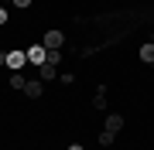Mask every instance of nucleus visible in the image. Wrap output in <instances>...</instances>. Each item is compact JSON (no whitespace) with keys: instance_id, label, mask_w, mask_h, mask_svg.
<instances>
[{"instance_id":"nucleus-14","label":"nucleus","mask_w":154,"mask_h":150,"mask_svg":"<svg viewBox=\"0 0 154 150\" xmlns=\"http://www.w3.org/2000/svg\"><path fill=\"white\" fill-rule=\"evenodd\" d=\"M69 150H86V147H82V143H72V147H69Z\"/></svg>"},{"instance_id":"nucleus-6","label":"nucleus","mask_w":154,"mask_h":150,"mask_svg":"<svg viewBox=\"0 0 154 150\" xmlns=\"http://www.w3.org/2000/svg\"><path fill=\"white\" fill-rule=\"evenodd\" d=\"M38 75H41V82H48V78H58V68H55V65H48V61H45V65L38 68Z\"/></svg>"},{"instance_id":"nucleus-3","label":"nucleus","mask_w":154,"mask_h":150,"mask_svg":"<svg viewBox=\"0 0 154 150\" xmlns=\"http://www.w3.org/2000/svg\"><path fill=\"white\" fill-rule=\"evenodd\" d=\"M62 45H65V34L62 31H48L45 34V48H62Z\"/></svg>"},{"instance_id":"nucleus-7","label":"nucleus","mask_w":154,"mask_h":150,"mask_svg":"<svg viewBox=\"0 0 154 150\" xmlns=\"http://www.w3.org/2000/svg\"><path fill=\"white\" fill-rule=\"evenodd\" d=\"M140 61H147V65H154V41H147V45H140Z\"/></svg>"},{"instance_id":"nucleus-4","label":"nucleus","mask_w":154,"mask_h":150,"mask_svg":"<svg viewBox=\"0 0 154 150\" xmlns=\"http://www.w3.org/2000/svg\"><path fill=\"white\" fill-rule=\"evenodd\" d=\"M41 89H45L41 78H31V82L24 85V96H28V99H41Z\"/></svg>"},{"instance_id":"nucleus-15","label":"nucleus","mask_w":154,"mask_h":150,"mask_svg":"<svg viewBox=\"0 0 154 150\" xmlns=\"http://www.w3.org/2000/svg\"><path fill=\"white\" fill-rule=\"evenodd\" d=\"M4 4H14V0H4Z\"/></svg>"},{"instance_id":"nucleus-5","label":"nucleus","mask_w":154,"mask_h":150,"mask_svg":"<svg viewBox=\"0 0 154 150\" xmlns=\"http://www.w3.org/2000/svg\"><path fill=\"white\" fill-rule=\"evenodd\" d=\"M103 130H110V133H120V130H123V116H120V113H110Z\"/></svg>"},{"instance_id":"nucleus-10","label":"nucleus","mask_w":154,"mask_h":150,"mask_svg":"<svg viewBox=\"0 0 154 150\" xmlns=\"http://www.w3.org/2000/svg\"><path fill=\"white\" fill-rule=\"evenodd\" d=\"M116 140V133H110V130H99V147H110Z\"/></svg>"},{"instance_id":"nucleus-13","label":"nucleus","mask_w":154,"mask_h":150,"mask_svg":"<svg viewBox=\"0 0 154 150\" xmlns=\"http://www.w3.org/2000/svg\"><path fill=\"white\" fill-rule=\"evenodd\" d=\"M0 24H7V10H4V7H0Z\"/></svg>"},{"instance_id":"nucleus-1","label":"nucleus","mask_w":154,"mask_h":150,"mask_svg":"<svg viewBox=\"0 0 154 150\" xmlns=\"http://www.w3.org/2000/svg\"><path fill=\"white\" fill-rule=\"evenodd\" d=\"M28 65V51H7V68H11V72H21V68Z\"/></svg>"},{"instance_id":"nucleus-2","label":"nucleus","mask_w":154,"mask_h":150,"mask_svg":"<svg viewBox=\"0 0 154 150\" xmlns=\"http://www.w3.org/2000/svg\"><path fill=\"white\" fill-rule=\"evenodd\" d=\"M45 55H48V48H45V45H31L28 48V65H45Z\"/></svg>"},{"instance_id":"nucleus-8","label":"nucleus","mask_w":154,"mask_h":150,"mask_svg":"<svg viewBox=\"0 0 154 150\" xmlns=\"http://www.w3.org/2000/svg\"><path fill=\"white\" fill-rule=\"evenodd\" d=\"M24 85H28V78H24L21 72H14V75H11V89H17V92H24Z\"/></svg>"},{"instance_id":"nucleus-11","label":"nucleus","mask_w":154,"mask_h":150,"mask_svg":"<svg viewBox=\"0 0 154 150\" xmlns=\"http://www.w3.org/2000/svg\"><path fill=\"white\" fill-rule=\"evenodd\" d=\"M14 7H17V10H24V7H31V0H14Z\"/></svg>"},{"instance_id":"nucleus-9","label":"nucleus","mask_w":154,"mask_h":150,"mask_svg":"<svg viewBox=\"0 0 154 150\" xmlns=\"http://www.w3.org/2000/svg\"><path fill=\"white\" fill-rule=\"evenodd\" d=\"M45 61L58 68V61H62V51H58V48H48V55H45Z\"/></svg>"},{"instance_id":"nucleus-12","label":"nucleus","mask_w":154,"mask_h":150,"mask_svg":"<svg viewBox=\"0 0 154 150\" xmlns=\"http://www.w3.org/2000/svg\"><path fill=\"white\" fill-rule=\"evenodd\" d=\"M0 68H7V51H0Z\"/></svg>"}]
</instances>
